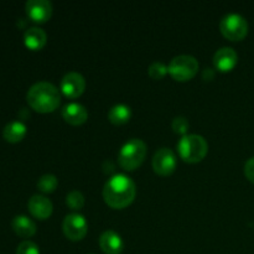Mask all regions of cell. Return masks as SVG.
<instances>
[{
	"mask_svg": "<svg viewBox=\"0 0 254 254\" xmlns=\"http://www.w3.org/2000/svg\"><path fill=\"white\" fill-rule=\"evenodd\" d=\"M179 155L189 163L202 160L208 151V144L200 134H185L178 143Z\"/></svg>",
	"mask_w": 254,
	"mask_h": 254,
	"instance_id": "cell-3",
	"label": "cell"
},
{
	"mask_svg": "<svg viewBox=\"0 0 254 254\" xmlns=\"http://www.w3.org/2000/svg\"><path fill=\"white\" fill-rule=\"evenodd\" d=\"M60 88L64 96L69 97V98H76L83 93L84 88H86V79L79 72H67L62 77Z\"/></svg>",
	"mask_w": 254,
	"mask_h": 254,
	"instance_id": "cell-9",
	"label": "cell"
},
{
	"mask_svg": "<svg viewBox=\"0 0 254 254\" xmlns=\"http://www.w3.org/2000/svg\"><path fill=\"white\" fill-rule=\"evenodd\" d=\"M16 254H40V250L36 243L31 241H24L17 246Z\"/></svg>",
	"mask_w": 254,
	"mask_h": 254,
	"instance_id": "cell-23",
	"label": "cell"
},
{
	"mask_svg": "<svg viewBox=\"0 0 254 254\" xmlns=\"http://www.w3.org/2000/svg\"><path fill=\"white\" fill-rule=\"evenodd\" d=\"M11 227L20 237H31L36 232V223L25 215H17L12 218Z\"/></svg>",
	"mask_w": 254,
	"mask_h": 254,
	"instance_id": "cell-15",
	"label": "cell"
},
{
	"mask_svg": "<svg viewBox=\"0 0 254 254\" xmlns=\"http://www.w3.org/2000/svg\"><path fill=\"white\" fill-rule=\"evenodd\" d=\"M27 103L32 109L41 113L52 112L59 107L61 101L60 89L54 83L40 81L32 84L26 94Z\"/></svg>",
	"mask_w": 254,
	"mask_h": 254,
	"instance_id": "cell-2",
	"label": "cell"
},
{
	"mask_svg": "<svg viewBox=\"0 0 254 254\" xmlns=\"http://www.w3.org/2000/svg\"><path fill=\"white\" fill-rule=\"evenodd\" d=\"M169 72L178 81L192 78L198 69V61L192 55H178L169 64Z\"/></svg>",
	"mask_w": 254,
	"mask_h": 254,
	"instance_id": "cell-5",
	"label": "cell"
},
{
	"mask_svg": "<svg viewBox=\"0 0 254 254\" xmlns=\"http://www.w3.org/2000/svg\"><path fill=\"white\" fill-rule=\"evenodd\" d=\"M131 117V108L126 103H117L108 111V119L114 124H123Z\"/></svg>",
	"mask_w": 254,
	"mask_h": 254,
	"instance_id": "cell-18",
	"label": "cell"
},
{
	"mask_svg": "<svg viewBox=\"0 0 254 254\" xmlns=\"http://www.w3.org/2000/svg\"><path fill=\"white\" fill-rule=\"evenodd\" d=\"M221 32L230 40H242L248 32V21L238 12H228L220 22Z\"/></svg>",
	"mask_w": 254,
	"mask_h": 254,
	"instance_id": "cell-6",
	"label": "cell"
},
{
	"mask_svg": "<svg viewBox=\"0 0 254 254\" xmlns=\"http://www.w3.org/2000/svg\"><path fill=\"white\" fill-rule=\"evenodd\" d=\"M66 203L72 210H79L84 205V196L79 190H72L67 193Z\"/></svg>",
	"mask_w": 254,
	"mask_h": 254,
	"instance_id": "cell-20",
	"label": "cell"
},
{
	"mask_svg": "<svg viewBox=\"0 0 254 254\" xmlns=\"http://www.w3.org/2000/svg\"><path fill=\"white\" fill-rule=\"evenodd\" d=\"M245 174L248 180L254 183V156L248 159L245 164Z\"/></svg>",
	"mask_w": 254,
	"mask_h": 254,
	"instance_id": "cell-24",
	"label": "cell"
},
{
	"mask_svg": "<svg viewBox=\"0 0 254 254\" xmlns=\"http://www.w3.org/2000/svg\"><path fill=\"white\" fill-rule=\"evenodd\" d=\"M99 246L107 254H121L124 248L122 236L113 230H106L99 236Z\"/></svg>",
	"mask_w": 254,
	"mask_h": 254,
	"instance_id": "cell-12",
	"label": "cell"
},
{
	"mask_svg": "<svg viewBox=\"0 0 254 254\" xmlns=\"http://www.w3.org/2000/svg\"><path fill=\"white\" fill-rule=\"evenodd\" d=\"M59 185V180L54 174H45L37 181V188L42 192H52Z\"/></svg>",
	"mask_w": 254,
	"mask_h": 254,
	"instance_id": "cell-19",
	"label": "cell"
},
{
	"mask_svg": "<svg viewBox=\"0 0 254 254\" xmlns=\"http://www.w3.org/2000/svg\"><path fill=\"white\" fill-rule=\"evenodd\" d=\"M62 117L69 124L78 126V124L84 123L87 121L88 111L83 104L78 103V102H71L62 108Z\"/></svg>",
	"mask_w": 254,
	"mask_h": 254,
	"instance_id": "cell-14",
	"label": "cell"
},
{
	"mask_svg": "<svg viewBox=\"0 0 254 254\" xmlns=\"http://www.w3.org/2000/svg\"><path fill=\"white\" fill-rule=\"evenodd\" d=\"M146 144L141 139L131 138L122 145L118 154V163L126 170H134L144 161Z\"/></svg>",
	"mask_w": 254,
	"mask_h": 254,
	"instance_id": "cell-4",
	"label": "cell"
},
{
	"mask_svg": "<svg viewBox=\"0 0 254 254\" xmlns=\"http://www.w3.org/2000/svg\"><path fill=\"white\" fill-rule=\"evenodd\" d=\"M25 10L32 21L45 22L52 15V2L50 0H27Z\"/></svg>",
	"mask_w": 254,
	"mask_h": 254,
	"instance_id": "cell-10",
	"label": "cell"
},
{
	"mask_svg": "<svg viewBox=\"0 0 254 254\" xmlns=\"http://www.w3.org/2000/svg\"><path fill=\"white\" fill-rule=\"evenodd\" d=\"M26 126L20 121H12L5 126L2 136L9 143H19L26 135Z\"/></svg>",
	"mask_w": 254,
	"mask_h": 254,
	"instance_id": "cell-17",
	"label": "cell"
},
{
	"mask_svg": "<svg viewBox=\"0 0 254 254\" xmlns=\"http://www.w3.org/2000/svg\"><path fill=\"white\" fill-rule=\"evenodd\" d=\"M27 206H29L30 213L39 220H45V218L50 217L52 210H54L51 200L47 198L46 196L39 195V193L31 196Z\"/></svg>",
	"mask_w": 254,
	"mask_h": 254,
	"instance_id": "cell-13",
	"label": "cell"
},
{
	"mask_svg": "<svg viewBox=\"0 0 254 254\" xmlns=\"http://www.w3.org/2000/svg\"><path fill=\"white\" fill-rule=\"evenodd\" d=\"M149 76L154 79H159L161 77H164L166 74V72H169V67L166 66L164 62L161 61H154L153 64H150L148 68Z\"/></svg>",
	"mask_w": 254,
	"mask_h": 254,
	"instance_id": "cell-21",
	"label": "cell"
},
{
	"mask_svg": "<svg viewBox=\"0 0 254 254\" xmlns=\"http://www.w3.org/2000/svg\"><path fill=\"white\" fill-rule=\"evenodd\" d=\"M238 54L235 49L230 46H223L218 49L213 55V64L220 71H230L237 64Z\"/></svg>",
	"mask_w": 254,
	"mask_h": 254,
	"instance_id": "cell-11",
	"label": "cell"
},
{
	"mask_svg": "<svg viewBox=\"0 0 254 254\" xmlns=\"http://www.w3.org/2000/svg\"><path fill=\"white\" fill-rule=\"evenodd\" d=\"M136 193L135 183L126 174H114L103 186V197L113 208H123L131 203Z\"/></svg>",
	"mask_w": 254,
	"mask_h": 254,
	"instance_id": "cell-1",
	"label": "cell"
},
{
	"mask_svg": "<svg viewBox=\"0 0 254 254\" xmlns=\"http://www.w3.org/2000/svg\"><path fill=\"white\" fill-rule=\"evenodd\" d=\"M62 227H64V235L69 240L79 241L86 236L87 231H88V223L82 213L71 212L66 215Z\"/></svg>",
	"mask_w": 254,
	"mask_h": 254,
	"instance_id": "cell-7",
	"label": "cell"
},
{
	"mask_svg": "<svg viewBox=\"0 0 254 254\" xmlns=\"http://www.w3.org/2000/svg\"><path fill=\"white\" fill-rule=\"evenodd\" d=\"M89 254H93V253H89Z\"/></svg>",
	"mask_w": 254,
	"mask_h": 254,
	"instance_id": "cell-25",
	"label": "cell"
},
{
	"mask_svg": "<svg viewBox=\"0 0 254 254\" xmlns=\"http://www.w3.org/2000/svg\"><path fill=\"white\" fill-rule=\"evenodd\" d=\"M171 126H173L174 131L185 135V134H188L186 131L189 130V127H190V124H189L188 118H185V117H183V116H179V117H175V118L173 119V123H171Z\"/></svg>",
	"mask_w": 254,
	"mask_h": 254,
	"instance_id": "cell-22",
	"label": "cell"
},
{
	"mask_svg": "<svg viewBox=\"0 0 254 254\" xmlns=\"http://www.w3.org/2000/svg\"><path fill=\"white\" fill-rule=\"evenodd\" d=\"M178 164L175 153L170 148H160L153 156V168L159 175H169L173 173Z\"/></svg>",
	"mask_w": 254,
	"mask_h": 254,
	"instance_id": "cell-8",
	"label": "cell"
},
{
	"mask_svg": "<svg viewBox=\"0 0 254 254\" xmlns=\"http://www.w3.org/2000/svg\"><path fill=\"white\" fill-rule=\"evenodd\" d=\"M47 41V35L44 29L39 26H32L25 31L24 42L26 47L31 50H40L45 46Z\"/></svg>",
	"mask_w": 254,
	"mask_h": 254,
	"instance_id": "cell-16",
	"label": "cell"
}]
</instances>
